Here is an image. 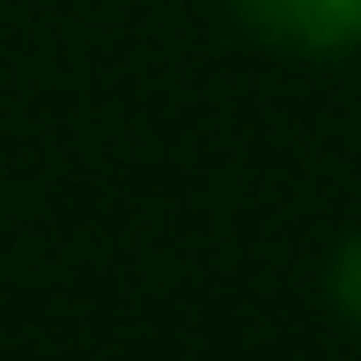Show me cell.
<instances>
[{"mask_svg": "<svg viewBox=\"0 0 361 361\" xmlns=\"http://www.w3.org/2000/svg\"><path fill=\"white\" fill-rule=\"evenodd\" d=\"M243 23L302 52H347L361 44V0H236Z\"/></svg>", "mask_w": 361, "mask_h": 361, "instance_id": "cell-1", "label": "cell"}, {"mask_svg": "<svg viewBox=\"0 0 361 361\" xmlns=\"http://www.w3.org/2000/svg\"><path fill=\"white\" fill-rule=\"evenodd\" d=\"M332 295H339V310L361 324V236L339 251V266H332Z\"/></svg>", "mask_w": 361, "mask_h": 361, "instance_id": "cell-2", "label": "cell"}]
</instances>
